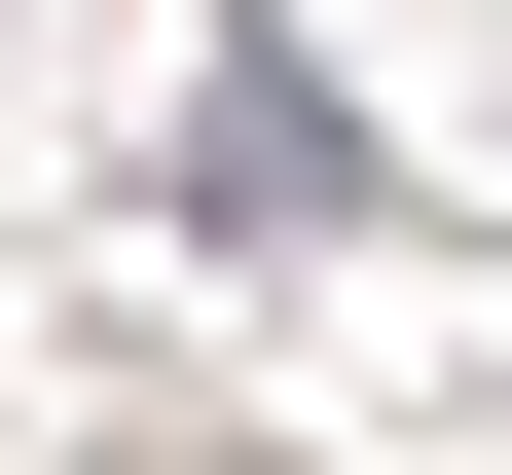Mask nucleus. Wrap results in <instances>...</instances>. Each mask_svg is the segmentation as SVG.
Segmentation results:
<instances>
[{
	"mask_svg": "<svg viewBox=\"0 0 512 475\" xmlns=\"http://www.w3.org/2000/svg\"><path fill=\"white\" fill-rule=\"evenodd\" d=\"M183 220H366V110L293 74V37H220V110H183Z\"/></svg>",
	"mask_w": 512,
	"mask_h": 475,
	"instance_id": "obj_1",
	"label": "nucleus"
}]
</instances>
